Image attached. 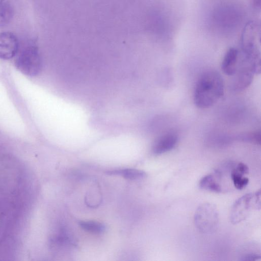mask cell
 <instances>
[{"label": "cell", "instance_id": "1", "mask_svg": "<svg viewBox=\"0 0 261 261\" xmlns=\"http://www.w3.org/2000/svg\"><path fill=\"white\" fill-rule=\"evenodd\" d=\"M224 92V82L216 71L204 72L198 79L194 92V102L199 108H207L214 105Z\"/></svg>", "mask_w": 261, "mask_h": 261}, {"label": "cell", "instance_id": "2", "mask_svg": "<svg viewBox=\"0 0 261 261\" xmlns=\"http://www.w3.org/2000/svg\"><path fill=\"white\" fill-rule=\"evenodd\" d=\"M194 222L196 228L201 233L215 232L219 224V214L216 206L208 202L199 205L195 211Z\"/></svg>", "mask_w": 261, "mask_h": 261}, {"label": "cell", "instance_id": "3", "mask_svg": "<svg viewBox=\"0 0 261 261\" xmlns=\"http://www.w3.org/2000/svg\"><path fill=\"white\" fill-rule=\"evenodd\" d=\"M260 208V192L248 193L238 199L233 204L230 213V221L233 224L245 220L253 208Z\"/></svg>", "mask_w": 261, "mask_h": 261}, {"label": "cell", "instance_id": "4", "mask_svg": "<svg viewBox=\"0 0 261 261\" xmlns=\"http://www.w3.org/2000/svg\"><path fill=\"white\" fill-rule=\"evenodd\" d=\"M15 66L26 75H37L41 68V57L37 46L30 45L23 48L16 58Z\"/></svg>", "mask_w": 261, "mask_h": 261}, {"label": "cell", "instance_id": "5", "mask_svg": "<svg viewBox=\"0 0 261 261\" xmlns=\"http://www.w3.org/2000/svg\"><path fill=\"white\" fill-rule=\"evenodd\" d=\"M19 49V42L12 32L0 33V59L9 60L14 57Z\"/></svg>", "mask_w": 261, "mask_h": 261}, {"label": "cell", "instance_id": "6", "mask_svg": "<svg viewBox=\"0 0 261 261\" xmlns=\"http://www.w3.org/2000/svg\"><path fill=\"white\" fill-rule=\"evenodd\" d=\"M178 136L174 132L164 134L155 142L152 151L155 154H162L171 150L174 148L178 141Z\"/></svg>", "mask_w": 261, "mask_h": 261}, {"label": "cell", "instance_id": "7", "mask_svg": "<svg viewBox=\"0 0 261 261\" xmlns=\"http://www.w3.org/2000/svg\"><path fill=\"white\" fill-rule=\"evenodd\" d=\"M248 173L249 168L243 163H239L232 169L230 176L236 188L242 190L246 187L249 182V178L245 175Z\"/></svg>", "mask_w": 261, "mask_h": 261}, {"label": "cell", "instance_id": "8", "mask_svg": "<svg viewBox=\"0 0 261 261\" xmlns=\"http://www.w3.org/2000/svg\"><path fill=\"white\" fill-rule=\"evenodd\" d=\"M239 53L234 47L229 48L223 59L221 68L227 75H233L236 73L238 67Z\"/></svg>", "mask_w": 261, "mask_h": 261}, {"label": "cell", "instance_id": "9", "mask_svg": "<svg viewBox=\"0 0 261 261\" xmlns=\"http://www.w3.org/2000/svg\"><path fill=\"white\" fill-rule=\"evenodd\" d=\"M221 176V172L216 170L215 172V175L210 174L203 176L199 181V187L203 190L211 192H221L222 188L219 182Z\"/></svg>", "mask_w": 261, "mask_h": 261}, {"label": "cell", "instance_id": "10", "mask_svg": "<svg viewBox=\"0 0 261 261\" xmlns=\"http://www.w3.org/2000/svg\"><path fill=\"white\" fill-rule=\"evenodd\" d=\"M107 173L109 175H121L128 179H141L146 176V173L144 171L131 168L109 171Z\"/></svg>", "mask_w": 261, "mask_h": 261}, {"label": "cell", "instance_id": "11", "mask_svg": "<svg viewBox=\"0 0 261 261\" xmlns=\"http://www.w3.org/2000/svg\"><path fill=\"white\" fill-rule=\"evenodd\" d=\"M13 15V10L8 2L0 3V27L7 25L11 20Z\"/></svg>", "mask_w": 261, "mask_h": 261}, {"label": "cell", "instance_id": "12", "mask_svg": "<svg viewBox=\"0 0 261 261\" xmlns=\"http://www.w3.org/2000/svg\"><path fill=\"white\" fill-rule=\"evenodd\" d=\"M79 225L83 229L94 233L102 232L105 229L103 224L93 221H82Z\"/></svg>", "mask_w": 261, "mask_h": 261}, {"label": "cell", "instance_id": "13", "mask_svg": "<svg viewBox=\"0 0 261 261\" xmlns=\"http://www.w3.org/2000/svg\"><path fill=\"white\" fill-rule=\"evenodd\" d=\"M246 140L256 144H260L261 140V135L260 131H256L250 134H247L244 137Z\"/></svg>", "mask_w": 261, "mask_h": 261}, {"label": "cell", "instance_id": "14", "mask_svg": "<svg viewBox=\"0 0 261 261\" xmlns=\"http://www.w3.org/2000/svg\"><path fill=\"white\" fill-rule=\"evenodd\" d=\"M260 258V256L255 254H248L242 257V260H257Z\"/></svg>", "mask_w": 261, "mask_h": 261}, {"label": "cell", "instance_id": "15", "mask_svg": "<svg viewBox=\"0 0 261 261\" xmlns=\"http://www.w3.org/2000/svg\"><path fill=\"white\" fill-rule=\"evenodd\" d=\"M254 2H255V4L256 5H259L260 0H254Z\"/></svg>", "mask_w": 261, "mask_h": 261}, {"label": "cell", "instance_id": "16", "mask_svg": "<svg viewBox=\"0 0 261 261\" xmlns=\"http://www.w3.org/2000/svg\"><path fill=\"white\" fill-rule=\"evenodd\" d=\"M4 0H0V3H2L4 2Z\"/></svg>", "mask_w": 261, "mask_h": 261}]
</instances>
